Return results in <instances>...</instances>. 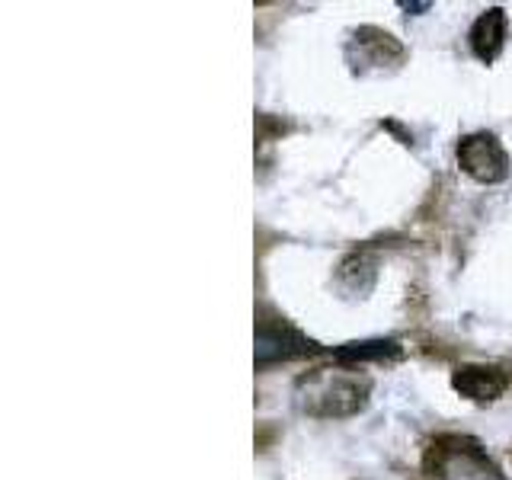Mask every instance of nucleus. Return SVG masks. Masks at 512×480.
<instances>
[{
    "label": "nucleus",
    "mask_w": 512,
    "mask_h": 480,
    "mask_svg": "<svg viewBox=\"0 0 512 480\" xmlns=\"http://www.w3.org/2000/svg\"><path fill=\"white\" fill-rule=\"evenodd\" d=\"M404 10H429V4H400Z\"/></svg>",
    "instance_id": "6e6552de"
},
{
    "label": "nucleus",
    "mask_w": 512,
    "mask_h": 480,
    "mask_svg": "<svg viewBox=\"0 0 512 480\" xmlns=\"http://www.w3.org/2000/svg\"><path fill=\"white\" fill-rule=\"evenodd\" d=\"M458 167L477 183H503L509 176V154L493 132H474L458 141Z\"/></svg>",
    "instance_id": "f03ea898"
},
{
    "label": "nucleus",
    "mask_w": 512,
    "mask_h": 480,
    "mask_svg": "<svg viewBox=\"0 0 512 480\" xmlns=\"http://www.w3.org/2000/svg\"><path fill=\"white\" fill-rule=\"evenodd\" d=\"M352 48H359V61L362 64H375V68H381V64H397L404 61V45H400L391 32L384 29H375V26H362L356 32V39H352Z\"/></svg>",
    "instance_id": "423d86ee"
},
{
    "label": "nucleus",
    "mask_w": 512,
    "mask_h": 480,
    "mask_svg": "<svg viewBox=\"0 0 512 480\" xmlns=\"http://www.w3.org/2000/svg\"><path fill=\"white\" fill-rule=\"evenodd\" d=\"M372 394V378L349 372V368H317V372L298 378V407L317 416V420H343L365 410Z\"/></svg>",
    "instance_id": "f257e3e1"
},
{
    "label": "nucleus",
    "mask_w": 512,
    "mask_h": 480,
    "mask_svg": "<svg viewBox=\"0 0 512 480\" xmlns=\"http://www.w3.org/2000/svg\"><path fill=\"white\" fill-rule=\"evenodd\" d=\"M506 29H509V20H506V10L503 7H490L484 10L474 20L471 32H468V42H471V52L480 58V61H496L506 45Z\"/></svg>",
    "instance_id": "39448f33"
},
{
    "label": "nucleus",
    "mask_w": 512,
    "mask_h": 480,
    "mask_svg": "<svg viewBox=\"0 0 512 480\" xmlns=\"http://www.w3.org/2000/svg\"><path fill=\"white\" fill-rule=\"evenodd\" d=\"M512 375L500 365H461L452 372V388L474 400V404H493L500 400L509 388Z\"/></svg>",
    "instance_id": "20e7f679"
},
{
    "label": "nucleus",
    "mask_w": 512,
    "mask_h": 480,
    "mask_svg": "<svg viewBox=\"0 0 512 480\" xmlns=\"http://www.w3.org/2000/svg\"><path fill=\"white\" fill-rule=\"evenodd\" d=\"M314 352H320V349L304 333H298L292 324H285L282 317L260 314V320H256V365L260 368H266L272 362L314 356Z\"/></svg>",
    "instance_id": "7ed1b4c3"
},
{
    "label": "nucleus",
    "mask_w": 512,
    "mask_h": 480,
    "mask_svg": "<svg viewBox=\"0 0 512 480\" xmlns=\"http://www.w3.org/2000/svg\"><path fill=\"white\" fill-rule=\"evenodd\" d=\"M400 343L397 340H362V343H346L333 352L340 365H359V362H388V359H400Z\"/></svg>",
    "instance_id": "0eeeda50"
}]
</instances>
